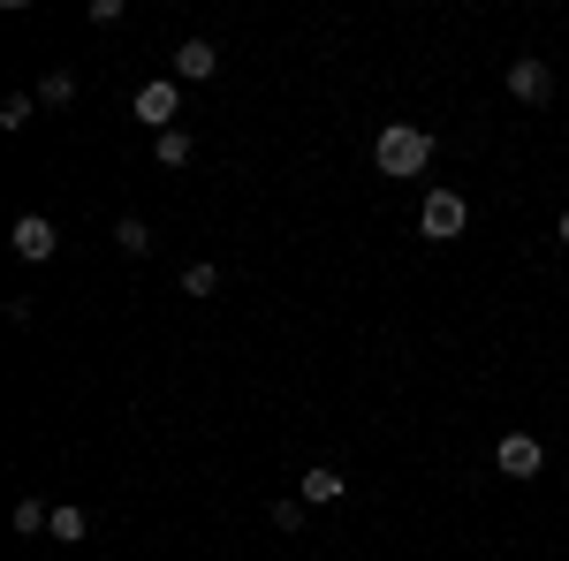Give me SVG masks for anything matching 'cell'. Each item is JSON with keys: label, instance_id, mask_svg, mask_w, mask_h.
<instances>
[{"label": "cell", "instance_id": "obj_1", "mask_svg": "<svg viewBox=\"0 0 569 561\" xmlns=\"http://www.w3.org/2000/svg\"><path fill=\"white\" fill-rule=\"evenodd\" d=\"M372 160H380V174H395V182H418V174L433 168V130H418V122H388V130L372 137Z\"/></svg>", "mask_w": 569, "mask_h": 561}, {"label": "cell", "instance_id": "obj_2", "mask_svg": "<svg viewBox=\"0 0 569 561\" xmlns=\"http://www.w3.org/2000/svg\"><path fill=\"white\" fill-rule=\"evenodd\" d=\"M418 228H426V243H456V236L471 228V206H463V190H426V206H418Z\"/></svg>", "mask_w": 569, "mask_h": 561}, {"label": "cell", "instance_id": "obj_3", "mask_svg": "<svg viewBox=\"0 0 569 561\" xmlns=\"http://www.w3.org/2000/svg\"><path fill=\"white\" fill-rule=\"evenodd\" d=\"M130 107H137V122H144L152 137H168V130H176V114H182V84H176V77H152V84H137Z\"/></svg>", "mask_w": 569, "mask_h": 561}, {"label": "cell", "instance_id": "obj_4", "mask_svg": "<svg viewBox=\"0 0 569 561\" xmlns=\"http://www.w3.org/2000/svg\"><path fill=\"white\" fill-rule=\"evenodd\" d=\"M8 243H16V259H23V266H46L53 251H61V236H53V220H46V213H23L16 228H8Z\"/></svg>", "mask_w": 569, "mask_h": 561}, {"label": "cell", "instance_id": "obj_5", "mask_svg": "<svg viewBox=\"0 0 569 561\" xmlns=\"http://www.w3.org/2000/svg\"><path fill=\"white\" fill-rule=\"evenodd\" d=\"M493 463H501L509 478H539V471H547V448H539L531 432H501V448H493Z\"/></svg>", "mask_w": 569, "mask_h": 561}, {"label": "cell", "instance_id": "obj_6", "mask_svg": "<svg viewBox=\"0 0 569 561\" xmlns=\"http://www.w3.org/2000/svg\"><path fill=\"white\" fill-rule=\"evenodd\" d=\"M342 493H350V478L335 471V463H311V471L297 478V501H305V509H335Z\"/></svg>", "mask_w": 569, "mask_h": 561}, {"label": "cell", "instance_id": "obj_7", "mask_svg": "<svg viewBox=\"0 0 569 561\" xmlns=\"http://www.w3.org/2000/svg\"><path fill=\"white\" fill-rule=\"evenodd\" d=\"M213 69H220L213 39H182L176 46V84H213Z\"/></svg>", "mask_w": 569, "mask_h": 561}, {"label": "cell", "instance_id": "obj_8", "mask_svg": "<svg viewBox=\"0 0 569 561\" xmlns=\"http://www.w3.org/2000/svg\"><path fill=\"white\" fill-rule=\"evenodd\" d=\"M547 91H555V69H547V61H509V99H531V107H539V99H547Z\"/></svg>", "mask_w": 569, "mask_h": 561}, {"label": "cell", "instance_id": "obj_9", "mask_svg": "<svg viewBox=\"0 0 569 561\" xmlns=\"http://www.w3.org/2000/svg\"><path fill=\"white\" fill-rule=\"evenodd\" d=\"M152 160L176 174V168H190L198 160V144H190V130H168V137H152Z\"/></svg>", "mask_w": 569, "mask_h": 561}, {"label": "cell", "instance_id": "obj_10", "mask_svg": "<svg viewBox=\"0 0 569 561\" xmlns=\"http://www.w3.org/2000/svg\"><path fill=\"white\" fill-rule=\"evenodd\" d=\"M114 251H122V259H152V228H144V220H114Z\"/></svg>", "mask_w": 569, "mask_h": 561}, {"label": "cell", "instance_id": "obj_11", "mask_svg": "<svg viewBox=\"0 0 569 561\" xmlns=\"http://www.w3.org/2000/svg\"><path fill=\"white\" fill-rule=\"evenodd\" d=\"M69 99H77V77H69V69H46L39 77V107H69Z\"/></svg>", "mask_w": 569, "mask_h": 561}, {"label": "cell", "instance_id": "obj_12", "mask_svg": "<svg viewBox=\"0 0 569 561\" xmlns=\"http://www.w3.org/2000/svg\"><path fill=\"white\" fill-rule=\"evenodd\" d=\"M84 531H91V517H84V509H69V501L53 509V539H61V547H77Z\"/></svg>", "mask_w": 569, "mask_h": 561}, {"label": "cell", "instance_id": "obj_13", "mask_svg": "<svg viewBox=\"0 0 569 561\" xmlns=\"http://www.w3.org/2000/svg\"><path fill=\"white\" fill-rule=\"evenodd\" d=\"M31 107H39V91H16V99H0V130H31Z\"/></svg>", "mask_w": 569, "mask_h": 561}, {"label": "cell", "instance_id": "obj_14", "mask_svg": "<svg viewBox=\"0 0 569 561\" xmlns=\"http://www.w3.org/2000/svg\"><path fill=\"white\" fill-rule=\"evenodd\" d=\"M213 289H220V266H206V259L182 266V297H213Z\"/></svg>", "mask_w": 569, "mask_h": 561}, {"label": "cell", "instance_id": "obj_15", "mask_svg": "<svg viewBox=\"0 0 569 561\" xmlns=\"http://www.w3.org/2000/svg\"><path fill=\"white\" fill-rule=\"evenodd\" d=\"M16 531H53V509L46 501H16Z\"/></svg>", "mask_w": 569, "mask_h": 561}, {"label": "cell", "instance_id": "obj_16", "mask_svg": "<svg viewBox=\"0 0 569 561\" xmlns=\"http://www.w3.org/2000/svg\"><path fill=\"white\" fill-rule=\"evenodd\" d=\"M555 236H562V243H569V213H562V220H555Z\"/></svg>", "mask_w": 569, "mask_h": 561}]
</instances>
